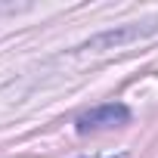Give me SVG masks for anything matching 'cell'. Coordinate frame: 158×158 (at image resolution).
<instances>
[{
    "label": "cell",
    "mask_w": 158,
    "mask_h": 158,
    "mask_svg": "<svg viewBox=\"0 0 158 158\" xmlns=\"http://www.w3.org/2000/svg\"><path fill=\"white\" fill-rule=\"evenodd\" d=\"M155 31H158V19H152V22H130V25H118V28H109V31L93 34L90 40H84L77 50H115V47L133 44L139 37H149Z\"/></svg>",
    "instance_id": "1"
},
{
    "label": "cell",
    "mask_w": 158,
    "mask_h": 158,
    "mask_svg": "<svg viewBox=\"0 0 158 158\" xmlns=\"http://www.w3.org/2000/svg\"><path fill=\"white\" fill-rule=\"evenodd\" d=\"M130 121V109L124 102H106V106H93L87 112H81L74 118L77 133H93V130H112Z\"/></svg>",
    "instance_id": "2"
}]
</instances>
